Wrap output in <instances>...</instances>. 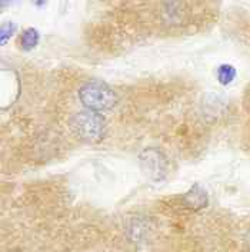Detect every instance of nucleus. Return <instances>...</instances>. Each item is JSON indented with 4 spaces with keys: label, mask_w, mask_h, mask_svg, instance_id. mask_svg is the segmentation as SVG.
<instances>
[{
    "label": "nucleus",
    "mask_w": 250,
    "mask_h": 252,
    "mask_svg": "<svg viewBox=\"0 0 250 252\" xmlns=\"http://www.w3.org/2000/svg\"><path fill=\"white\" fill-rule=\"evenodd\" d=\"M79 100L84 109L93 112H105L113 109L117 103V94L103 80L84 82L79 89Z\"/></svg>",
    "instance_id": "nucleus-1"
},
{
    "label": "nucleus",
    "mask_w": 250,
    "mask_h": 252,
    "mask_svg": "<svg viewBox=\"0 0 250 252\" xmlns=\"http://www.w3.org/2000/svg\"><path fill=\"white\" fill-rule=\"evenodd\" d=\"M70 126L84 141L97 142L106 135V121L103 115L93 110L83 109L70 118Z\"/></svg>",
    "instance_id": "nucleus-2"
},
{
    "label": "nucleus",
    "mask_w": 250,
    "mask_h": 252,
    "mask_svg": "<svg viewBox=\"0 0 250 252\" xmlns=\"http://www.w3.org/2000/svg\"><path fill=\"white\" fill-rule=\"evenodd\" d=\"M140 162L143 169L153 181H162L166 178L169 162L167 158L165 157L160 151L155 148H147L140 154Z\"/></svg>",
    "instance_id": "nucleus-3"
},
{
    "label": "nucleus",
    "mask_w": 250,
    "mask_h": 252,
    "mask_svg": "<svg viewBox=\"0 0 250 252\" xmlns=\"http://www.w3.org/2000/svg\"><path fill=\"white\" fill-rule=\"evenodd\" d=\"M186 4L180 1H165L160 4V17L163 23L176 26L180 25L186 15Z\"/></svg>",
    "instance_id": "nucleus-4"
},
{
    "label": "nucleus",
    "mask_w": 250,
    "mask_h": 252,
    "mask_svg": "<svg viewBox=\"0 0 250 252\" xmlns=\"http://www.w3.org/2000/svg\"><path fill=\"white\" fill-rule=\"evenodd\" d=\"M183 204L193 211L203 209L209 204V195L200 184H194L188 192L183 195Z\"/></svg>",
    "instance_id": "nucleus-5"
},
{
    "label": "nucleus",
    "mask_w": 250,
    "mask_h": 252,
    "mask_svg": "<svg viewBox=\"0 0 250 252\" xmlns=\"http://www.w3.org/2000/svg\"><path fill=\"white\" fill-rule=\"evenodd\" d=\"M39 42H40V33H39V31L36 28L29 26V28L23 29V31L20 32V34H19V45L26 52L34 49L39 45Z\"/></svg>",
    "instance_id": "nucleus-6"
},
{
    "label": "nucleus",
    "mask_w": 250,
    "mask_h": 252,
    "mask_svg": "<svg viewBox=\"0 0 250 252\" xmlns=\"http://www.w3.org/2000/svg\"><path fill=\"white\" fill-rule=\"evenodd\" d=\"M236 76H237V70L230 63H222L216 70V78L219 80L220 85H223V86L230 85L236 79Z\"/></svg>",
    "instance_id": "nucleus-7"
},
{
    "label": "nucleus",
    "mask_w": 250,
    "mask_h": 252,
    "mask_svg": "<svg viewBox=\"0 0 250 252\" xmlns=\"http://www.w3.org/2000/svg\"><path fill=\"white\" fill-rule=\"evenodd\" d=\"M17 31L15 22H3L1 28H0V39H1V45H6L7 40L13 36V33Z\"/></svg>",
    "instance_id": "nucleus-8"
},
{
    "label": "nucleus",
    "mask_w": 250,
    "mask_h": 252,
    "mask_svg": "<svg viewBox=\"0 0 250 252\" xmlns=\"http://www.w3.org/2000/svg\"><path fill=\"white\" fill-rule=\"evenodd\" d=\"M246 244H248V247H249L250 250V228L249 231H248V234H246Z\"/></svg>",
    "instance_id": "nucleus-9"
}]
</instances>
